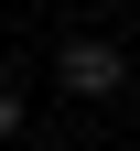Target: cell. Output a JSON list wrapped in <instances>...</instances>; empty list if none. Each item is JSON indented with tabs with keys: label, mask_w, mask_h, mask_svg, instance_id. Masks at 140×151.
Segmentation results:
<instances>
[{
	"label": "cell",
	"mask_w": 140,
	"mask_h": 151,
	"mask_svg": "<svg viewBox=\"0 0 140 151\" xmlns=\"http://www.w3.org/2000/svg\"><path fill=\"white\" fill-rule=\"evenodd\" d=\"M54 86H65V97H118V86H129V54H118L108 32H75V43H54Z\"/></svg>",
	"instance_id": "6da1fadb"
},
{
	"label": "cell",
	"mask_w": 140,
	"mask_h": 151,
	"mask_svg": "<svg viewBox=\"0 0 140 151\" xmlns=\"http://www.w3.org/2000/svg\"><path fill=\"white\" fill-rule=\"evenodd\" d=\"M0 140H22V76H0Z\"/></svg>",
	"instance_id": "7a4b0ae2"
}]
</instances>
